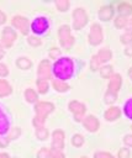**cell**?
Instances as JSON below:
<instances>
[{
    "label": "cell",
    "instance_id": "obj_1",
    "mask_svg": "<svg viewBox=\"0 0 132 158\" xmlns=\"http://www.w3.org/2000/svg\"><path fill=\"white\" fill-rule=\"evenodd\" d=\"M53 72L59 80L69 79L73 74V62L69 58H60L56 62Z\"/></svg>",
    "mask_w": 132,
    "mask_h": 158
},
{
    "label": "cell",
    "instance_id": "obj_2",
    "mask_svg": "<svg viewBox=\"0 0 132 158\" xmlns=\"http://www.w3.org/2000/svg\"><path fill=\"white\" fill-rule=\"evenodd\" d=\"M53 107H54L53 104H51V102H46V101H41V102L36 104L35 110H36L37 116H36L35 120H33V125H35L37 128L43 127V122H44L47 115L53 110Z\"/></svg>",
    "mask_w": 132,
    "mask_h": 158
},
{
    "label": "cell",
    "instance_id": "obj_3",
    "mask_svg": "<svg viewBox=\"0 0 132 158\" xmlns=\"http://www.w3.org/2000/svg\"><path fill=\"white\" fill-rule=\"evenodd\" d=\"M88 22V15L85 12L84 9L81 7H76L73 12V26L75 30H80L83 28Z\"/></svg>",
    "mask_w": 132,
    "mask_h": 158
},
{
    "label": "cell",
    "instance_id": "obj_4",
    "mask_svg": "<svg viewBox=\"0 0 132 158\" xmlns=\"http://www.w3.org/2000/svg\"><path fill=\"white\" fill-rule=\"evenodd\" d=\"M58 35H59V40H60V43L64 48L69 49L74 42V38L70 36V28L69 26L67 25H63L59 27V31H58Z\"/></svg>",
    "mask_w": 132,
    "mask_h": 158
},
{
    "label": "cell",
    "instance_id": "obj_5",
    "mask_svg": "<svg viewBox=\"0 0 132 158\" xmlns=\"http://www.w3.org/2000/svg\"><path fill=\"white\" fill-rule=\"evenodd\" d=\"M102 41V31H101V27L97 25V23H94L90 28V33H89V42L93 44V46H96L99 44L100 42Z\"/></svg>",
    "mask_w": 132,
    "mask_h": 158
},
{
    "label": "cell",
    "instance_id": "obj_6",
    "mask_svg": "<svg viewBox=\"0 0 132 158\" xmlns=\"http://www.w3.org/2000/svg\"><path fill=\"white\" fill-rule=\"evenodd\" d=\"M16 40V33L12 28L10 27H5L4 31H2V35H1V42L5 47H11L14 41Z\"/></svg>",
    "mask_w": 132,
    "mask_h": 158
},
{
    "label": "cell",
    "instance_id": "obj_7",
    "mask_svg": "<svg viewBox=\"0 0 132 158\" xmlns=\"http://www.w3.org/2000/svg\"><path fill=\"white\" fill-rule=\"evenodd\" d=\"M12 25L19 28L23 35H27L28 30H30V25H28V20L26 17H22V16H15L12 19Z\"/></svg>",
    "mask_w": 132,
    "mask_h": 158
},
{
    "label": "cell",
    "instance_id": "obj_8",
    "mask_svg": "<svg viewBox=\"0 0 132 158\" xmlns=\"http://www.w3.org/2000/svg\"><path fill=\"white\" fill-rule=\"evenodd\" d=\"M69 109L74 114L76 121H81L83 120V115L85 112V106L83 104H80L79 101H72L69 104Z\"/></svg>",
    "mask_w": 132,
    "mask_h": 158
},
{
    "label": "cell",
    "instance_id": "obj_9",
    "mask_svg": "<svg viewBox=\"0 0 132 158\" xmlns=\"http://www.w3.org/2000/svg\"><path fill=\"white\" fill-rule=\"evenodd\" d=\"M48 27V21L44 17H37L31 25V28L36 33H43Z\"/></svg>",
    "mask_w": 132,
    "mask_h": 158
},
{
    "label": "cell",
    "instance_id": "obj_10",
    "mask_svg": "<svg viewBox=\"0 0 132 158\" xmlns=\"http://www.w3.org/2000/svg\"><path fill=\"white\" fill-rule=\"evenodd\" d=\"M38 77L39 79H49L51 77V64L47 59H43L41 63H39V67H38Z\"/></svg>",
    "mask_w": 132,
    "mask_h": 158
},
{
    "label": "cell",
    "instance_id": "obj_11",
    "mask_svg": "<svg viewBox=\"0 0 132 158\" xmlns=\"http://www.w3.org/2000/svg\"><path fill=\"white\" fill-rule=\"evenodd\" d=\"M121 86V75L120 74H112L110 77V83H109V93L117 94Z\"/></svg>",
    "mask_w": 132,
    "mask_h": 158
},
{
    "label": "cell",
    "instance_id": "obj_12",
    "mask_svg": "<svg viewBox=\"0 0 132 158\" xmlns=\"http://www.w3.org/2000/svg\"><path fill=\"white\" fill-rule=\"evenodd\" d=\"M64 146V133L60 130H56L53 132V143L52 148L54 149H62Z\"/></svg>",
    "mask_w": 132,
    "mask_h": 158
},
{
    "label": "cell",
    "instance_id": "obj_13",
    "mask_svg": "<svg viewBox=\"0 0 132 158\" xmlns=\"http://www.w3.org/2000/svg\"><path fill=\"white\" fill-rule=\"evenodd\" d=\"M83 123H84L85 128L89 130V131H91V132H94V131H96V130L99 128V121H97L96 117L93 116V115L86 116V117L83 120Z\"/></svg>",
    "mask_w": 132,
    "mask_h": 158
},
{
    "label": "cell",
    "instance_id": "obj_14",
    "mask_svg": "<svg viewBox=\"0 0 132 158\" xmlns=\"http://www.w3.org/2000/svg\"><path fill=\"white\" fill-rule=\"evenodd\" d=\"M112 14H113V10L111 9V6H102L99 11V19L102 21H107L112 17Z\"/></svg>",
    "mask_w": 132,
    "mask_h": 158
},
{
    "label": "cell",
    "instance_id": "obj_15",
    "mask_svg": "<svg viewBox=\"0 0 132 158\" xmlns=\"http://www.w3.org/2000/svg\"><path fill=\"white\" fill-rule=\"evenodd\" d=\"M117 117H120V109H118V107L112 106V107H110L109 110H106V112H105V118H106L107 121H113V120H116Z\"/></svg>",
    "mask_w": 132,
    "mask_h": 158
},
{
    "label": "cell",
    "instance_id": "obj_16",
    "mask_svg": "<svg viewBox=\"0 0 132 158\" xmlns=\"http://www.w3.org/2000/svg\"><path fill=\"white\" fill-rule=\"evenodd\" d=\"M117 10H118V12H120V16H128V15H131L132 14V6L128 4V2H121V4H118V6H117Z\"/></svg>",
    "mask_w": 132,
    "mask_h": 158
},
{
    "label": "cell",
    "instance_id": "obj_17",
    "mask_svg": "<svg viewBox=\"0 0 132 158\" xmlns=\"http://www.w3.org/2000/svg\"><path fill=\"white\" fill-rule=\"evenodd\" d=\"M111 56H112V54H111V51H110V49H106V48L99 51V53L96 54V57L99 58L100 62H106V60L111 59Z\"/></svg>",
    "mask_w": 132,
    "mask_h": 158
},
{
    "label": "cell",
    "instance_id": "obj_18",
    "mask_svg": "<svg viewBox=\"0 0 132 158\" xmlns=\"http://www.w3.org/2000/svg\"><path fill=\"white\" fill-rule=\"evenodd\" d=\"M53 86H54V89H56L57 91H60V93L67 91V90L69 89V85H68V84H65L63 80H59V79L53 80Z\"/></svg>",
    "mask_w": 132,
    "mask_h": 158
},
{
    "label": "cell",
    "instance_id": "obj_19",
    "mask_svg": "<svg viewBox=\"0 0 132 158\" xmlns=\"http://www.w3.org/2000/svg\"><path fill=\"white\" fill-rule=\"evenodd\" d=\"M11 93V86L9 85V83L7 81H5V80H0V98L1 96H6V95H9Z\"/></svg>",
    "mask_w": 132,
    "mask_h": 158
},
{
    "label": "cell",
    "instance_id": "obj_20",
    "mask_svg": "<svg viewBox=\"0 0 132 158\" xmlns=\"http://www.w3.org/2000/svg\"><path fill=\"white\" fill-rule=\"evenodd\" d=\"M16 64H17V67L21 68V69H28V68H31V65H32L31 60L27 59V58H19L17 62H16Z\"/></svg>",
    "mask_w": 132,
    "mask_h": 158
},
{
    "label": "cell",
    "instance_id": "obj_21",
    "mask_svg": "<svg viewBox=\"0 0 132 158\" xmlns=\"http://www.w3.org/2000/svg\"><path fill=\"white\" fill-rule=\"evenodd\" d=\"M37 86H38V91H39L41 94H44V93H47V90H48V83H47V80H44V79H38V80H37Z\"/></svg>",
    "mask_w": 132,
    "mask_h": 158
},
{
    "label": "cell",
    "instance_id": "obj_22",
    "mask_svg": "<svg viewBox=\"0 0 132 158\" xmlns=\"http://www.w3.org/2000/svg\"><path fill=\"white\" fill-rule=\"evenodd\" d=\"M127 23H128V20H127V17H125V16H117L116 20H115V26L118 27V28L125 27Z\"/></svg>",
    "mask_w": 132,
    "mask_h": 158
},
{
    "label": "cell",
    "instance_id": "obj_23",
    "mask_svg": "<svg viewBox=\"0 0 132 158\" xmlns=\"http://www.w3.org/2000/svg\"><path fill=\"white\" fill-rule=\"evenodd\" d=\"M7 120L5 118V116L2 115V112L0 111V133H5L7 131Z\"/></svg>",
    "mask_w": 132,
    "mask_h": 158
},
{
    "label": "cell",
    "instance_id": "obj_24",
    "mask_svg": "<svg viewBox=\"0 0 132 158\" xmlns=\"http://www.w3.org/2000/svg\"><path fill=\"white\" fill-rule=\"evenodd\" d=\"M25 96H26V100L30 101V102H35L37 100V94L32 89H27L25 91Z\"/></svg>",
    "mask_w": 132,
    "mask_h": 158
},
{
    "label": "cell",
    "instance_id": "obj_25",
    "mask_svg": "<svg viewBox=\"0 0 132 158\" xmlns=\"http://www.w3.org/2000/svg\"><path fill=\"white\" fill-rule=\"evenodd\" d=\"M111 73H112V67L111 65H104L101 69H100V75L102 78H109L111 77Z\"/></svg>",
    "mask_w": 132,
    "mask_h": 158
},
{
    "label": "cell",
    "instance_id": "obj_26",
    "mask_svg": "<svg viewBox=\"0 0 132 158\" xmlns=\"http://www.w3.org/2000/svg\"><path fill=\"white\" fill-rule=\"evenodd\" d=\"M56 6L58 7V10L60 11H67L69 7V1L68 0H59L56 2Z\"/></svg>",
    "mask_w": 132,
    "mask_h": 158
},
{
    "label": "cell",
    "instance_id": "obj_27",
    "mask_svg": "<svg viewBox=\"0 0 132 158\" xmlns=\"http://www.w3.org/2000/svg\"><path fill=\"white\" fill-rule=\"evenodd\" d=\"M72 143H73L75 147H80V146L84 143L83 136H80V135H74L73 138H72Z\"/></svg>",
    "mask_w": 132,
    "mask_h": 158
},
{
    "label": "cell",
    "instance_id": "obj_28",
    "mask_svg": "<svg viewBox=\"0 0 132 158\" xmlns=\"http://www.w3.org/2000/svg\"><path fill=\"white\" fill-rule=\"evenodd\" d=\"M49 157L51 158H64V154L60 152V149L51 148L49 149Z\"/></svg>",
    "mask_w": 132,
    "mask_h": 158
},
{
    "label": "cell",
    "instance_id": "obj_29",
    "mask_svg": "<svg viewBox=\"0 0 132 158\" xmlns=\"http://www.w3.org/2000/svg\"><path fill=\"white\" fill-rule=\"evenodd\" d=\"M37 137L38 138H41V139H46L47 138V136H48V131H47V128H44V127H39V128H37Z\"/></svg>",
    "mask_w": 132,
    "mask_h": 158
},
{
    "label": "cell",
    "instance_id": "obj_30",
    "mask_svg": "<svg viewBox=\"0 0 132 158\" xmlns=\"http://www.w3.org/2000/svg\"><path fill=\"white\" fill-rule=\"evenodd\" d=\"M121 42L125 44H130L132 42V32H126L125 35L121 36Z\"/></svg>",
    "mask_w": 132,
    "mask_h": 158
},
{
    "label": "cell",
    "instance_id": "obj_31",
    "mask_svg": "<svg viewBox=\"0 0 132 158\" xmlns=\"http://www.w3.org/2000/svg\"><path fill=\"white\" fill-rule=\"evenodd\" d=\"M125 114H126L130 118H132V99L128 100V101L125 104Z\"/></svg>",
    "mask_w": 132,
    "mask_h": 158
},
{
    "label": "cell",
    "instance_id": "obj_32",
    "mask_svg": "<svg viewBox=\"0 0 132 158\" xmlns=\"http://www.w3.org/2000/svg\"><path fill=\"white\" fill-rule=\"evenodd\" d=\"M99 65H100V60H99V58H97L96 56H94V57L91 58V62H90V68H91L93 70H96V69L99 68Z\"/></svg>",
    "mask_w": 132,
    "mask_h": 158
},
{
    "label": "cell",
    "instance_id": "obj_33",
    "mask_svg": "<svg viewBox=\"0 0 132 158\" xmlns=\"http://www.w3.org/2000/svg\"><path fill=\"white\" fill-rule=\"evenodd\" d=\"M37 157H38V158H48V157H49V149H48V148H42V149L38 152Z\"/></svg>",
    "mask_w": 132,
    "mask_h": 158
},
{
    "label": "cell",
    "instance_id": "obj_34",
    "mask_svg": "<svg viewBox=\"0 0 132 158\" xmlns=\"http://www.w3.org/2000/svg\"><path fill=\"white\" fill-rule=\"evenodd\" d=\"M59 54H60V51H59L58 48H52V49H49V57H51V58L56 59V58L59 57Z\"/></svg>",
    "mask_w": 132,
    "mask_h": 158
},
{
    "label": "cell",
    "instance_id": "obj_35",
    "mask_svg": "<svg viewBox=\"0 0 132 158\" xmlns=\"http://www.w3.org/2000/svg\"><path fill=\"white\" fill-rule=\"evenodd\" d=\"M130 157V152L127 148H121L118 151V158H128Z\"/></svg>",
    "mask_w": 132,
    "mask_h": 158
},
{
    "label": "cell",
    "instance_id": "obj_36",
    "mask_svg": "<svg viewBox=\"0 0 132 158\" xmlns=\"http://www.w3.org/2000/svg\"><path fill=\"white\" fill-rule=\"evenodd\" d=\"M94 157H95V158H113V157H112L110 153H107V152H96Z\"/></svg>",
    "mask_w": 132,
    "mask_h": 158
},
{
    "label": "cell",
    "instance_id": "obj_37",
    "mask_svg": "<svg viewBox=\"0 0 132 158\" xmlns=\"http://www.w3.org/2000/svg\"><path fill=\"white\" fill-rule=\"evenodd\" d=\"M28 43L31 44V46H38L39 43H41V40L39 38H37V37H28Z\"/></svg>",
    "mask_w": 132,
    "mask_h": 158
},
{
    "label": "cell",
    "instance_id": "obj_38",
    "mask_svg": "<svg viewBox=\"0 0 132 158\" xmlns=\"http://www.w3.org/2000/svg\"><path fill=\"white\" fill-rule=\"evenodd\" d=\"M105 98H106V102H113L115 100H116V94H112V93H106V95H105Z\"/></svg>",
    "mask_w": 132,
    "mask_h": 158
},
{
    "label": "cell",
    "instance_id": "obj_39",
    "mask_svg": "<svg viewBox=\"0 0 132 158\" xmlns=\"http://www.w3.org/2000/svg\"><path fill=\"white\" fill-rule=\"evenodd\" d=\"M7 73H9V70H7L6 65H4V64L0 63V77H6Z\"/></svg>",
    "mask_w": 132,
    "mask_h": 158
},
{
    "label": "cell",
    "instance_id": "obj_40",
    "mask_svg": "<svg viewBox=\"0 0 132 158\" xmlns=\"http://www.w3.org/2000/svg\"><path fill=\"white\" fill-rule=\"evenodd\" d=\"M19 135H20V128L15 127V128H12V132L10 133V137H9V138H12V139H14V138H16Z\"/></svg>",
    "mask_w": 132,
    "mask_h": 158
},
{
    "label": "cell",
    "instance_id": "obj_41",
    "mask_svg": "<svg viewBox=\"0 0 132 158\" xmlns=\"http://www.w3.org/2000/svg\"><path fill=\"white\" fill-rule=\"evenodd\" d=\"M123 141H125V143H126L127 146H130V147H132V136H131V135H128V136H126Z\"/></svg>",
    "mask_w": 132,
    "mask_h": 158
},
{
    "label": "cell",
    "instance_id": "obj_42",
    "mask_svg": "<svg viewBox=\"0 0 132 158\" xmlns=\"http://www.w3.org/2000/svg\"><path fill=\"white\" fill-rule=\"evenodd\" d=\"M125 54L132 57V46H127V48L125 49Z\"/></svg>",
    "mask_w": 132,
    "mask_h": 158
},
{
    "label": "cell",
    "instance_id": "obj_43",
    "mask_svg": "<svg viewBox=\"0 0 132 158\" xmlns=\"http://www.w3.org/2000/svg\"><path fill=\"white\" fill-rule=\"evenodd\" d=\"M5 21H6V16H5V14L2 11H0V25L4 23Z\"/></svg>",
    "mask_w": 132,
    "mask_h": 158
},
{
    "label": "cell",
    "instance_id": "obj_44",
    "mask_svg": "<svg viewBox=\"0 0 132 158\" xmlns=\"http://www.w3.org/2000/svg\"><path fill=\"white\" fill-rule=\"evenodd\" d=\"M6 144H7V141H2V139L0 138V146H4V147H5Z\"/></svg>",
    "mask_w": 132,
    "mask_h": 158
},
{
    "label": "cell",
    "instance_id": "obj_45",
    "mask_svg": "<svg viewBox=\"0 0 132 158\" xmlns=\"http://www.w3.org/2000/svg\"><path fill=\"white\" fill-rule=\"evenodd\" d=\"M2 56H4V49H2V46L0 44V58H2Z\"/></svg>",
    "mask_w": 132,
    "mask_h": 158
},
{
    "label": "cell",
    "instance_id": "obj_46",
    "mask_svg": "<svg viewBox=\"0 0 132 158\" xmlns=\"http://www.w3.org/2000/svg\"><path fill=\"white\" fill-rule=\"evenodd\" d=\"M0 158H10V157H9L6 153H1V154H0Z\"/></svg>",
    "mask_w": 132,
    "mask_h": 158
},
{
    "label": "cell",
    "instance_id": "obj_47",
    "mask_svg": "<svg viewBox=\"0 0 132 158\" xmlns=\"http://www.w3.org/2000/svg\"><path fill=\"white\" fill-rule=\"evenodd\" d=\"M128 75H130L131 79H132V68H130V70H128Z\"/></svg>",
    "mask_w": 132,
    "mask_h": 158
},
{
    "label": "cell",
    "instance_id": "obj_48",
    "mask_svg": "<svg viewBox=\"0 0 132 158\" xmlns=\"http://www.w3.org/2000/svg\"><path fill=\"white\" fill-rule=\"evenodd\" d=\"M128 25H130V26H132V20H130V21H128Z\"/></svg>",
    "mask_w": 132,
    "mask_h": 158
},
{
    "label": "cell",
    "instance_id": "obj_49",
    "mask_svg": "<svg viewBox=\"0 0 132 158\" xmlns=\"http://www.w3.org/2000/svg\"><path fill=\"white\" fill-rule=\"evenodd\" d=\"M81 158H86V157H81Z\"/></svg>",
    "mask_w": 132,
    "mask_h": 158
}]
</instances>
